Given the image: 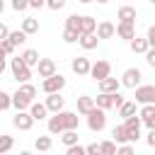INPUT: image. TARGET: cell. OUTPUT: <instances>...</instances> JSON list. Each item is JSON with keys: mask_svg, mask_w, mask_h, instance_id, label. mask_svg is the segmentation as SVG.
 I'll return each instance as SVG.
<instances>
[{"mask_svg": "<svg viewBox=\"0 0 155 155\" xmlns=\"http://www.w3.org/2000/svg\"><path fill=\"white\" fill-rule=\"evenodd\" d=\"M150 2H153V5H155V0H150Z\"/></svg>", "mask_w": 155, "mask_h": 155, "instance_id": "cell-57", "label": "cell"}, {"mask_svg": "<svg viewBox=\"0 0 155 155\" xmlns=\"http://www.w3.org/2000/svg\"><path fill=\"white\" fill-rule=\"evenodd\" d=\"M80 19H82V15H70V17L65 19V27H68V29H78V31H80Z\"/></svg>", "mask_w": 155, "mask_h": 155, "instance_id": "cell-37", "label": "cell"}, {"mask_svg": "<svg viewBox=\"0 0 155 155\" xmlns=\"http://www.w3.org/2000/svg\"><path fill=\"white\" fill-rule=\"evenodd\" d=\"M58 114H61V121H63L65 131H78V124H80L78 111H58Z\"/></svg>", "mask_w": 155, "mask_h": 155, "instance_id": "cell-12", "label": "cell"}, {"mask_svg": "<svg viewBox=\"0 0 155 155\" xmlns=\"http://www.w3.org/2000/svg\"><path fill=\"white\" fill-rule=\"evenodd\" d=\"M116 34H119L124 41H131V39H136V24H131V22H119V24H116Z\"/></svg>", "mask_w": 155, "mask_h": 155, "instance_id": "cell-16", "label": "cell"}, {"mask_svg": "<svg viewBox=\"0 0 155 155\" xmlns=\"http://www.w3.org/2000/svg\"><path fill=\"white\" fill-rule=\"evenodd\" d=\"M97 104H94V97H87V94H82V97H78V114H82V116H87L92 109H94Z\"/></svg>", "mask_w": 155, "mask_h": 155, "instance_id": "cell-18", "label": "cell"}, {"mask_svg": "<svg viewBox=\"0 0 155 155\" xmlns=\"http://www.w3.org/2000/svg\"><path fill=\"white\" fill-rule=\"evenodd\" d=\"M0 46H2V51H5L7 56H10V53H15V48H17V46H15L10 39H2V41H0Z\"/></svg>", "mask_w": 155, "mask_h": 155, "instance_id": "cell-41", "label": "cell"}, {"mask_svg": "<svg viewBox=\"0 0 155 155\" xmlns=\"http://www.w3.org/2000/svg\"><path fill=\"white\" fill-rule=\"evenodd\" d=\"M63 121H61V114H53L48 119V133H63Z\"/></svg>", "mask_w": 155, "mask_h": 155, "instance_id": "cell-28", "label": "cell"}, {"mask_svg": "<svg viewBox=\"0 0 155 155\" xmlns=\"http://www.w3.org/2000/svg\"><path fill=\"white\" fill-rule=\"evenodd\" d=\"M65 5V0H46V7L48 10H61Z\"/></svg>", "mask_w": 155, "mask_h": 155, "instance_id": "cell-44", "label": "cell"}, {"mask_svg": "<svg viewBox=\"0 0 155 155\" xmlns=\"http://www.w3.org/2000/svg\"><path fill=\"white\" fill-rule=\"evenodd\" d=\"M31 102H34V99H29L22 90H17V92L12 94V107H15L17 111H27V109L31 107Z\"/></svg>", "mask_w": 155, "mask_h": 155, "instance_id": "cell-13", "label": "cell"}, {"mask_svg": "<svg viewBox=\"0 0 155 155\" xmlns=\"http://www.w3.org/2000/svg\"><path fill=\"white\" fill-rule=\"evenodd\" d=\"M22 61H24V65H29V68H36L39 65V51H34V48H27V51H22V56H19Z\"/></svg>", "mask_w": 155, "mask_h": 155, "instance_id": "cell-22", "label": "cell"}, {"mask_svg": "<svg viewBox=\"0 0 155 155\" xmlns=\"http://www.w3.org/2000/svg\"><path fill=\"white\" fill-rule=\"evenodd\" d=\"M124 126H126L128 143L140 140V126H143V119H140V116H128V119H124Z\"/></svg>", "mask_w": 155, "mask_h": 155, "instance_id": "cell-3", "label": "cell"}, {"mask_svg": "<svg viewBox=\"0 0 155 155\" xmlns=\"http://www.w3.org/2000/svg\"><path fill=\"white\" fill-rule=\"evenodd\" d=\"M85 150H87V155H102L99 143H90V145H85Z\"/></svg>", "mask_w": 155, "mask_h": 155, "instance_id": "cell-43", "label": "cell"}, {"mask_svg": "<svg viewBox=\"0 0 155 155\" xmlns=\"http://www.w3.org/2000/svg\"><path fill=\"white\" fill-rule=\"evenodd\" d=\"M145 39H148L150 48H155V24H153V27H148V34H145Z\"/></svg>", "mask_w": 155, "mask_h": 155, "instance_id": "cell-45", "label": "cell"}, {"mask_svg": "<svg viewBox=\"0 0 155 155\" xmlns=\"http://www.w3.org/2000/svg\"><path fill=\"white\" fill-rule=\"evenodd\" d=\"M63 41L65 44H75V41H80V31L78 29H63Z\"/></svg>", "mask_w": 155, "mask_h": 155, "instance_id": "cell-31", "label": "cell"}, {"mask_svg": "<svg viewBox=\"0 0 155 155\" xmlns=\"http://www.w3.org/2000/svg\"><path fill=\"white\" fill-rule=\"evenodd\" d=\"M80 2H85V5H87V2H92V0H80Z\"/></svg>", "mask_w": 155, "mask_h": 155, "instance_id": "cell-56", "label": "cell"}, {"mask_svg": "<svg viewBox=\"0 0 155 155\" xmlns=\"http://www.w3.org/2000/svg\"><path fill=\"white\" fill-rule=\"evenodd\" d=\"M7 39H10L15 46H22V44L27 41V34H24L22 29H17V31H10V36H7Z\"/></svg>", "mask_w": 155, "mask_h": 155, "instance_id": "cell-33", "label": "cell"}, {"mask_svg": "<svg viewBox=\"0 0 155 155\" xmlns=\"http://www.w3.org/2000/svg\"><path fill=\"white\" fill-rule=\"evenodd\" d=\"M65 87V78L61 75V73H56V75H51V78H46L44 82H41V90L46 92V94H53V92H61Z\"/></svg>", "mask_w": 155, "mask_h": 155, "instance_id": "cell-6", "label": "cell"}, {"mask_svg": "<svg viewBox=\"0 0 155 155\" xmlns=\"http://www.w3.org/2000/svg\"><path fill=\"white\" fill-rule=\"evenodd\" d=\"M51 145H53V143H51L48 136H39V138L34 140V148H36V150H51Z\"/></svg>", "mask_w": 155, "mask_h": 155, "instance_id": "cell-34", "label": "cell"}, {"mask_svg": "<svg viewBox=\"0 0 155 155\" xmlns=\"http://www.w3.org/2000/svg\"><path fill=\"white\" fill-rule=\"evenodd\" d=\"M85 51H92V48H97V44H99V36H97V31L94 34H80V41H78Z\"/></svg>", "mask_w": 155, "mask_h": 155, "instance_id": "cell-20", "label": "cell"}, {"mask_svg": "<svg viewBox=\"0 0 155 155\" xmlns=\"http://www.w3.org/2000/svg\"><path fill=\"white\" fill-rule=\"evenodd\" d=\"M70 68H73V73H75V75H90V68H92V63H90V58H85V56H78V58H73Z\"/></svg>", "mask_w": 155, "mask_h": 155, "instance_id": "cell-10", "label": "cell"}, {"mask_svg": "<svg viewBox=\"0 0 155 155\" xmlns=\"http://www.w3.org/2000/svg\"><path fill=\"white\" fill-rule=\"evenodd\" d=\"M128 46H131V51H133V53H143V56H145V51L150 48L148 39H138V36H136V39H131V41H128Z\"/></svg>", "mask_w": 155, "mask_h": 155, "instance_id": "cell-26", "label": "cell"}, {"mask_svg": "<svg viewBox=\"0 0 155 155\" xmlns=\"http://www.w3.org/2000/svg\"><path fill=\"white\" fill-rule=\"evenodd\" d=\"M5 12V0H0V15Z\"/></svg>", "mask_w": 155, "mask_h": 155, "instance_id": "cell-53", "label": "cell"}, {"mask_svg": "<svg viewBox=\"0 0 155 155\" xmlns=\"http://www.w3.org/2000/svg\"><path fill=\"white\" fill-rule=\"evenodd\" d=\"M10 107H12V94H7L5 90H0V111H5Z\"/></svg>", "mask_w": 155, "mask_h": 155, "instance_id": "cell-36", "label": "cell"}, {"mask_svg": "<svg viewBox=\"0 0 155 155\" xmlns=\"http://www.w3.org/2000/svg\"><path fill=\"white\" fill-rule=\"evenodd\" d=\"M116 155H136V150H133V145H131V143H124V145H119V148H116Z\"/></svg>", "mask_w": 155, "mask_h": 155, "instance_id": "cell-39", "label": "cell"}, {"mask_svg": "<svg viewBox=\"0 0 155 155\" xmlns=\"http://www.w3.org/2000/svg\"><path fill=\"white\" fill-rule=\"evenodd\" d=\"M46 109L48 111H53V114H58V111H63V107H65V99L61 97V92H53V94H48L46 97Z\"/></svg>", "mask_w": 155, "mask_h": 155, "instance_id": "cell-11", "label": "cell"}, {"mask_svg": "<svg viewBox=\"0 0 155 155\" xmlns=\"http://www.w3.org/2000/svg\"><path fill=\"white\" fill-rule=\"evenodd\" d=\"M111 75V63L109 61H97V63H92V68H90V78L92 80H104V78H109Z\"/></svg>", "mask_w": 155, "mask_h": 155, "instance_id": "cell-7", "label": "cell"}, {"mask_svg": "<svg viewBox=\"0 0 155 155\" xmlns=\"http://www.w3.org/2000/svg\"><path fill=\"white\" fill-rule=\"evenodd\" d=\"M94 104L99 107V109H111L114 107V94H109V92H99L97 97H94Z\"/></svg>", "mask_w": 155, "mask_h": 155, "instance_id": "cell-23", "label": "cell"}, {"mask_svg": "<svg viewBox=\"0 0 155 155\" xmlns=\"http://www.w3.org/2000/svg\"><path fill=\"white\" fill-rule=\"evenodd\" d=\"M140 78H143V73H140L138 68H126V70H124V75H121V87L136 90V87L140 85Z\"/></svg>", "mask_w": 155, "mask_h": 155, "instance_id": "cell-5", "label": "cell"}, {"mask_svg": "<svg viewBox=\"0 0 155 155\" xmlns=\"http://www.w3.org/2000/svg\"><path fill=\"white\" fill-rule=\"evenodd\" d=\"M94 31H97V19L82 15V19H80V34H94Z\"/></svg>", "mask_w": 155, "mask_h": 155, "instance_id": "cell-21", "label": "cell"}, {"mask_svg": "<svg viewBox=\"0 0 155 155\" xmlns=\"http://www.w3.org/2000/svg\"><path fill=\"white\" fill-rule=\"evenodd\" d=\"M29 7V0H12V10H17V12H24Z\"/></svg>", "mask_w": 155, "mask_h": 155, "instance_id": "cell-42", "label": "cell"}, {"mask_svg": "<svg viewBox=\"0 0 155 155\" xmlns=\"http://www.w3.org/2000/svg\"><path fill=\"white\" fill-rule=\"evenodd\" d=\"M140 119H143V126H148V131L155 128V104H143L140 107Z\"/></svg>", "mask_w": 155, "mask_h": 155, "instance_id": "cell-14", "label": "cell"}, {"mask_svg": "<svg viewBox=\"0 0 155 155\" xmlns=\"http://www.w3.org/2000/svg\"><path fill=\"white\" fill-rule=\"evenodd\" d=\"M145 143H148V148H155V128H150V131H148Z\"/></svg>", "mask_w": 155, "mask_h": 155, "instance_id": "cell-47", "label": "cell"}, {"mask_svg": "<svg viewBox=\"0 0 155 155\" xmlns=\"http://www.w3.org/2000/svg\"><path fill=\"white\" fill-rule=\"evenodd\" d=\"M12 145H15L12 136H5V133H0V155H5L7 150H12Z\"/></svg>", "mask_w": 155, "mask_h": 155, "instance_id": "cell-32", "label": "cell"}, {"mask_svg": "<svg viewBox=\"0 0 155 155\" xmlns=\"http://www.w3.org/2000/svg\"><path fill=\"white\" fill-rule=\"evenodd\" d=\"M7 36H10V29H7V24H2V22H0V41H2V39H7Z\"/></svg>", "mask_w": 155, "mask_h": 155, "instance_id": "cell-49", "label": "cell"}, {"mask_svg": "<svg viewBox=\"0 0 155 155\" xmlns=\"http://www.w3.org/2000/svg\"><path fill=\"white\" fill-rule=\"evenodd\" d=\"M145 61H148L150 68H155V48H148L145 51Z\"/></svg>", "mask_w": 155, "mask_h": 155, "instance_id": "cell-46", "label": "cell"}, {"mask_svg": "<svg viewBox=\"0 0 155 155\" xmlns=\"http://www.w3.org/2000/svg\"><path fill=\"white\" fill-rule=\"evenodd\" d=\"M12 126L19 128V131H29V128L34 126V116L29 114V109H27V111H17V114L12 116Z\"/></svg>", "mask_w": 155, "mask_h": 155, "instance_id": "cell-8", "label": "cell"}, {"mask_svg": "<svg viewBox=\"0 0 155 155\" xmlns=\"http://www.w3.org/2000/svg\"><path fill=\"white\" fill-rule=\"evenodd\" d=\"M114 34H116V24H114V22L102 19V22L97 24V36H99V39H111Z\"/></svg>", "mask_w": 155, "mask_h": 155, "instance_id": "cell-15", "label": "cell"}, {"mask_svg": "<svg viewBox=\"0 0 155 155\" xmlns=\"http://www.w3.org/2000/svg\"><path fill=\"white\" fill-rule=\"evenodd\" d=\"M119 87H121V80H116V78H104V80H99V92H109V94H114V92H119Z\"/></svg>", "mask_w": 155, "mask_h": 155, "instance_id": "cell-17", "label": "cell"}, {"mask_svg": "<svg viewBox=\"0 0 155 155\" xmlns=\"http://www.w3.org/2000/svg\"><path fill=\"white\" fill-rule=\"evenodd\" d=\"M87 128H90L92 133L104 131V128H107V111L99 109V107H94V109L87 114Z\"/></svg>", "mask_w": 155, "mask_h": 155, "instance_id": "cell-1", "label": "cell"}, {"mask_svg": "<svg viewBox=\"0 0 155 155\" xmlns=\"http://www.w3.org/2000/svg\"><path fill=\"white\" fill-rule=\"evenodd\" d=\"M61 140H63L65 148H70V145H78L80 136H78V131H63V133H61Z\"/></svg>", "mask_w": 155, "mask_h": 155, "instance_id": "cell-29", "label": "cell"}, {"mask_svg": "<svg viewBox=\"0 0 155 155\" xmlns=\"http://www.w3.org/2000/svg\"><path fill=\"white\" fill-rule=\"evenodd\" d=\"M5 56H7V53H5V51H2V46H0V61H5Z\"/></svg>", "mask_w": 155, "mask_h": 155, "instance_id": "cell-52", "label": "cell"}, {"mask_svg": "<svg viewBox=\"0 0 155 155\" xmlns=\"http://www.w3.org/2000/svg\"><path fill=\"white\" fill-rule=\"evenodd\" d=\"M29 114L34 116V121H41V119H46V114H48V109H46V104H39V102H31V107H29Z\"/></svg>", "mask_w": 155, "mask_h": 155, "instance_id": "cell-27", "label": "cell"}, {"mask_svg": "<svg viewBox=\"0 0 155 155\" xmlns=\"http://www.w3.org/2000/svg\"><path fill=\"white\" fill-rule=\"evenodd\" d=\"M136 104H155V85H138L136 87Z\"/></svg>", "mask_w": 155, "mask_h": 155, "instance_id": "cell-4", "label": "cell"}, {"mask_svg": "<svg viewBox=\"0 0 155 155\" xmlns=\"http://www.w3.org/2000/svg\"><path fill=\"white\" fill-rule=\"evenodd\" d=\"M22 31L29 36V34H36L39 31V19L36 17H24L22 19Z\"/></svg>", "mask_w": 155, "mask_h": 155, "instance_id": "cell-25", "label": "cell"}, {"mask_svg": "<svg viewBox=\"0 0 155 155\" xmlns=\"http://www.w3.org/2000/svg\"><path fill=\"white\" fill-rule=\"evenodd\" d=\"M99 150H102V155H116V143L114 140H102Z\"/></svg>", "mask_w": 155, "mask_h": 155, "instance_id": "cell-35", "label": "cell"}, {"mask_svg": "<svg viewBox=\"0 0 155 155\" xmlns=\"http://www.w3.org/2000/svg\"><path fill=\"white\" fill-rule=\"evenodd\" d=\"M19 90H22L29 99H34V97H36V87H34L31 82H22V85H19Z\"/></svg>", "mask_w": 155, "mask_h": 155, "instance_id": "cell-38", "label": "cell"}, {"mask_svg": "<svg viewBox=\"0 0 155 155\" xmlns=\"http://www.w3.org/2000/svg\"><path fill=\"white\" fill-rule=\"evenodd\" d=\"M5 73V61H0V75Z\"/></svg>", "mask_w": 155, "mask_h": 155, "instance_id": "cell-51", "label": "cell"}, {"mask_svg": "<svg viewBox=\"0 0 155 155\" xmlns=\"http://www.w3.org/2000/svg\"><path fill=\"white\" fill-rule=\"evenodd\" d=\"M111 140H114L116 145L128 143V136H126V126H124V124H119V126H114V128H111Z\"/></svg>", "mask_w": 155, "mask_h": 155, "instance_id": "cell-24", "label": "cell"}, {"mask_svg": "<svg viewBox=\"0 0 155 155\" xmlns=\"http://www.w3.org/2000/svg\"><path fill=\"white\" fill-rule=\"evenodd\" d=\"M65 155H87V150H85V148L78 143V145H70V148L65 150Z\"/></svg>", "mask_w": 155, "mask_h": 155, "instance_id": "cell-40", "label": "cell"}, {"mask_svg": "<svg viewBox=\"0 0 155 155\" xmlns=\"http://www.w3.org/2000/svg\"><path fill=\"white\" fill-rule=\"evenodd\" d=\"M36 73H39V78H51V75H56V61L53 58H41L39 61V65H36Z\"/></svg>", "mask_w": 155, "mask_h": 155, "instance_id": "cell-9", "label": "cell"}, {"mask_svg": "<svg viewBox=\"0 0 155 155\" xmlns=\"http://www.w3.org/2000/svg\"><path fill=\"white\" fill-rule=\"evenodd\" d=\"M19 155H31V153H29V150H22V153H19Z\"/></svg>", "mask_w": 155, "mask_h": 155, "instance_id": "cell-54", "label": "cell"}, {"mask_svg": "<svg viewBox=\"0 0 155 155\" xmlns=\"http://www.w3.org/2000/svg\"><path fill=\"white\" fill-rule=\"evenodd\" d=\"M44 5H46V0H29V7H36V10H39V7H44Z\"/></svg>", "mask_w": 155, "mask_h": 155, "instance_id": "cell-50", "label": "cell"}, {"mask_svg": "<svg viewBox=\"0 0 155 155\" xmlns=\"http://www.w3.org/2000/svg\"><path fill=\"white\" fill-rule=\"evenodd\" d=\"M124 102H126V99H124V94H121V92H114V107L119 109V107H121Z\"/></svg>", "mask_w": 155, "mask_h": 155, "instance_id": "cell-48", "label": "cell"}, {"mask_svg": "<svg viewBox=\"0 0 155 155\" xmlns=\"http://www.w3.org/2000/svg\"><path fill=\"white\" fill-rule=\"evenodd\" d=\"M116 17H119V22H131V24H136V7H133V5H121Z\"/></svg>", "mask_w": 155, "mask_h": 155, "instance_id": "cell-19", "label": "cell"}, {"mask_svg": "<svg viewBox=\"0 0 155 155\" xmlns=\"http://www.w3.org/2000/svg\"><path fill=\"white\" fill-rule=\"evenodd\" d=\"M10 68H12V75H15V80H17L19 85H22V82H29V78H31V68L24 65V61H22L19 56L10 61Z\"/></svg>", "mask_w": 155, "mask_h": 155, "instance_id": "cell-2", "label": "cell"}, {"mask_svg": "<svg viewBox=\"0 0 155 155\" xmlns=\"http://www.w3.org/2000/svg\"><path fill=\"white\" fill-rule=\"evenodd\" d=\"M119 116H121V119L136 116V102H124V104L119 107Z\"/></svg>", "mask_w": 155, "mask_h": 155, "instance_id": "cell-30", "label": "cell"}, {"mask_svg": "<svg viewBox=\"0 0 155 155\" xmlns=\"http://www.w3.org/2000/svg\"><path fill=\"white\" fill-rule=\"evenodd\" d=\"M97 2H99V5H104V2H109V0H97Z\"/></svg>", "mask_w": 155, "mask_h": 155, "instance_id": "cell-55", "label": "cell"}]
</instances>
